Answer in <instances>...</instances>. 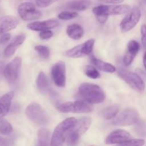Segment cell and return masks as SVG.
I'll return each mask as SVG.
<instances>
[{
    "instance_id": "e0dca14e",
    "label": "cell",
    "mask_w": 146,
    "mask_h": 146,
    "mask_svg": "<svg viewBox=\"0 0 146 146\" xmlns=\"http://www.w3.org/2000/svg\"><path fill=\"white\" fill-rule=\"evenodd\" d=\"M19 20L14 16H4L0 18V34H6L17 28Z\"/></svg>"
},
{
    "instance_id": "30bf717a",
    "label": "cell",
    "mask_w": 146,
    "mask_h": 146,
    "mask_svg": "<svg viewBox=\"0 0 146 146\" xmlns=\"http://www.w3.org/2000/svg\"><path fill=\"white\" fill-rule=\"evenodd\" d=\"M18 13L24 21H34L42 17V14L31 2H24L18 7Z\"/></svg>"
},
{
    "instance_id": "8992f818",
    "label": "cell",
    "mask_w": 146,
    "mask_h": 146,
    "mask_svg": "<svg viewBox=\"0 0 146 146\" xmlns=\"http://www.w3.org/2000/svg\"><path fill=\"white\" fill-rule=\"evenodd\" d=\"M57 109L62 113H90L94 110L92 104L85 101H76L74 102H66L57 106Z\"/></svg>"
},
{
    "instance_id": "7c38bea8",
    "label": "cell",
    "mask_w": 146,
    "mask_h": 146,
    "mask_svg": "<svg viewBox=\"0 0 146 146\" xmlns=\"http://www.w3.org/2000/svg\"><path fill=\"white\" fill-rule=\"evenodd\" d=\"M21 66V58L20 57H15L11 62L5 66L4 71V76L9 84H14L19 76L20 70Z\"/></svg>"
},
{
    "instance_id": "cb8c5ba5",
    "label": "cell",
    "mask_w": 146,
    "mask_h": 146,
    "mask_svg": "<svg viewBox=\"0 0 146 146\" xmlns=\"http://www.w3.org/2000/svg\"><path fill=\"white\" fill-rule=\"evenodd\" d=\"M119 108L118 106L113 105L104 108L101 112V115L106 120H112L118 115Z\"/></svg>"
},
{
    "instance_id": "44dd1931",
    "label": "cell",
    "mask_w": 146,
    "mask_h": 146,
    "mask_svg": "<svg viewBox=\"0 0 146 146\" xmlns=\"http://www.w3.org/2000/svg\"><path fill=\"white\" fill-rule=\"evenodd\" d=\"M90 0H74L68 2L65 6L66 8L74 11H84L91 6Z\"/></svg>"
},
{
    "instance_id": "9a60e30c",
    "label": "cell",
    "mask_w": 146,
    "mask_h": 146,
    "mask_svg": "<svg viewBox=\"0 0 146 146\" xmlns=\"http://www.w3.org/2000/svg\"><path fill=\"white\" fill-rule=\"evenodd\" d=\"M59 25V22L56 19H48L41 21H33L27 25V28L34 31H43L51 30Z\"/></svg>"
},
{
    "instance_id": "5b68a950",
    "label": "cell",
    "mask_w": 146,
    "mask_h": 146,
    "mask_svg": "<svg viewBox=\"0 0 146 146\" xmlns=\"http://www.w3.org/2000/svg\"><path fill=\"white\" fill-rule=\"evenodd\" d=\"M91 125V119L88 117H84L78 121L76 126L70 132L66 139L67 146H76L78 140L88 130Z\"/></svg>"
},
{
    "instance_id": "d6986e66",
    "label": "cell",
    "mask_w": 146,
    "mask_h": 146,
    "mask_svg": "<svg viewBox=\"0 0 146 146\" xmlns=\"http://www.w3.org/2000/svg\"><path fill=\"white\" fill-rule=\"evenodd\" d=\"M14 96V91H9L0 98V119L4 118L9 113Z\"/></svg>"
},
{
    "instance_id": "603a6c76",
    "label": "cell",
    "mask_w": 146,
    "mask_h": 146,
    "mask_svg": "<svg viewBox=\"0 0 146 146\" xmlns=\"http://www.w3.org/2000/svg\"><path fill=\"white\" fill-rule=\"evenodd\" d=\"M36 86L38 91L42 94H46L49 91V84L47 79L46 76L44 72H40L38 74L36 79Z\"/></svg>"
},
{
    "instance_id": "74e56055",
    "label": "cell",
    "mask_w": 146,
    "mask_h": 146,
    "mask_svg": "<svg viewBox=\"0 0 146 146\" xmlns=\"http://www.w3.org/2000/svg\"><path fill=\"white\" fill-rule=\"evenodd\" d=\"M145 1H146V0H145Z\"/></svg>"
},
{
    "instance_id": "f1b7e54d",
    "label": "cell",
    "mask_w": 146,
    "mask_h": 146,
    "mask_svg": "<svg viewBox=\"0 0 146 146\" xmlns=\"http://www.w3.org/2000/svg\"><path fill=\"white\" fill-rule=\"evenodd\" d=\"M78 17V14L74 11H64L59 13L58 17L61 20H70Z\"/></svg>"
},
{
    "instance_id": "3957f363",
    "label": "cell",
    "mask_w": 146,
    "mask_h": 146,
    "mask_svg": "<svg viewBox=\"0 0 146 146\" xmlns=\"http://www.w3.org/2000/svg\"><path fill=\"white\" fill-rule=\"evenodd\" d=\"M78 94L83 100L89 104H101L106 100V94L98 85L84 83L78 88Z\"/></svg>"
},
{
    "instance_id": "f546056e",
    "label": "cell",
    "mask_w": 146,
    "mask_h": 146,
    "mask_svg": "<svg viewBox=\"0 0 146 146\" xmlns=\"http://www.w3.org/2000/svg\"><path fill=\"white\" fill-rule=\"evenodd\" d=\"M144 144L145 141L143 139H131L119 144L118 146H143Z\"/></svg>"
},
{
    "instance_id": "d590c367",
    "label": "cell",
    "mask_w": 146,
    "mask_h": 146,
    "mask_svg": "<svg viewBox=\"0 0 146 146\" xmlns=\"http://www.w3.org/2000/svg\"><path fill=\"white\" fill-rule=\"evenodd\" d=\"M4 68H5V66H4V64L2 62H0V73H1L2 71L4 73Z\"/></svg>"
},
{
    "instance_id": "52a82bcc",
    "label": "cell",
    "mask_w": 146,
    "mask_h": 146,
    "mask_svg": "<svg viewBox=\"0 0 146 146\" xmlns=\"http://www.w3.org/2000/svg\"><path fill=\"white\" fill-rule=\"evenodd\" d=\"M118 75L131 88H132L137 92H143V91L145 90V83L142 78L136 73L121 68L118 70Z\"/></svg>"
},
{
    "instance_id": "5bb4252c",
    "label": "cell",
    "mask_w": 146,
    "mask_h": 146,
    "mask_svg": "<svg viewBox=\"0 0 146 146\" xmlns=\"http://www.w3.org/2000/svg\"><path fill=\"white\" fill-rule=\"evenodd\" d=\"M131 139V135L124 130H116L107 136L106 138V143L108 145L113 144H121L128 140Z\"/></svg>"
},
{
    "instance_id": "7a4b0ae2",
    "label": "cell",
    "mask_w": 146,
    "mask_h": 146,
    "mask_svg": "<svg viewBox=\"0 0 146 146\" xmlns=\"http://www.w3.org/2000/svg\"><path fill=\"white\" fill-rule=\"evenodd\" d=\"M78 120L74 117L66 118L54 129L51 140V146H61L66 141L70 132L76 126Z\"/></svg>"
},
{
    "instance_id": "8fae6325",
    "label": "cell",
    "mask_w": 146,
    "mask_h": 146,
    "mask_svg": "<svg viewBox=\"0 0 146 146\" xmlns=\"http://www.w3.org/2000/svg\"><path fill=\"white\" fill-rule=\"evenodd\" d=\"M95 44V40L91 38L86 42L70 48L66 52V54L70 58H81L91 54Z\"/></svg>"
},
{
    "instance_id": "4fadbf2b",
    "label": "cell",
    "mask_w": 146,
    "mask_h": 146,
    "mask_svg": "<svg viewBox=\"0 0 146 146\" xmlns=\"http://www.w3.org/2000/svg\"><path fill=\"white\" fill-rule=\"evenodd\" d=\"M51 77L54 84L58 87L66 86V64L64 61H58L51 68Z\"/></svg>"
},
{
    "instance_id": "6da1fadb",
    "label": "cell",
    "mask_w": 146,
    "mask_h": 146,
    "mask_svg": "<svg viewBox=\"0 0 146 146\" xmlns=\"http://www.w3.org/2000/svg\"><path fill=\"white\" fill-rule=\"evenodd\" d=\"M131 7L128 4L114 5H100L93 9L97 20L101 24H104L111 15H122L131 11Z\"/></svg>"
},
{
    "instance_id": "8d00e7d4",
    "label": "cell",
    "mask_w": 146,
    "mask_h": 146,
    "mask_svg": "<svg viewBox=\"0 0 146 146\" xmlns=\"http://www.w3.org/2000/svg\"><path fill=\"white\" fill-rule=\"evenodd\" d=\"M143 65H144V67H145V68L146 69V51L143 56Z\"/></svg>"
},
{
    "instance_id": "d6a6232c",
    "label": "cell",
    "mask_w": 146,
    "mask_h": 146,
    "mask_svg": "<svg viewBox=\"0 0 146 146\" xmlns=\"http://www.w3.org/2000/svg\"><path fill=\"white\" fill-rule=\"evenodd\" d=\"M141 41L143 47L146 49V24H143L141 27Z\"/></svg>"
},
{
    "instance_id": "836d02e7",
    "label": "cell",
    "mask_w": 146,
    "mask_h": 146,
    "mask_svg": "<svg viewBox=\"0 0 146 146\" xmlns=\"http://www.w3.org/2000/svg\"><path fill=\"white\" fill-rule=\"evenodd\" d=\"M10 38H11V35L9 34H4L1 35V36L0 37V44H5L9 41Z\"/></svg>"
},
{
    "instance_id": "4316f807",
    "label": "cell",
    "mask_w": 146,
    "mask_h": 146,
    "mask_svg": "<svg viewBox=\"0 0 146 146\" xmlns=\"http://www.w3.org/2000/svg\"><path fill=\"white\" fill-rule=\"evenodd\" d=\"M84 72L87 76L92 79H97L100 77V73L98 72L96 67L92 66H86L85 68H84Z\"/></svg>"
},
{
    "instance_id": "d4e9b609",
    "label": "cell",
    "mask_w": 146,
    "mask_h": 146,
    "mask_svg": "<svg viewBox=\"0 0 146 146\" xmlns=\"http://www.w3.org/2000/svg\"><path fill=\"white\" fill-rule=\"evenodd\" d=\"M38 146H49V132L46 128H41L37 133Z\"/></svg>"
},
{
    "instance_id": "ffe728a7",
    "label": "cell",
    "mask_w": 146,
    "mask_h": 146,
    "mask_svg": "<svg viewBox=\"0 0 146 146\" xmlns=\"http://www.w3.org/2000/svg\"><path fill=\"white\" fill-rule=\"evenodd\" d=\"M66 34L69 38L78 40L84 36V30L79 24H73L68 26L66 28Z\"/></svg>"
},
{
    "instance_id": "277c9868",
    "label": "cell",
    "mask_w": 146,
    "mask_h": 146,
    "mask_svg": "<svg viewBox=\"0 0 146 146\" xmlns=\"http://www.w3.org/2000/svg\"><path fill=\"white\" fill-rule=\"evenodd\" d=\"M25 113L27 118L38 125H46L48 122V117L41 105L32 102L27 107Z\"/></svg>"
},
{
    "instance_id": "9c48e42d",
    "label": "cell",
    "mask_w": 146,
    "mask_h": 146,
    "mask_svg": "<svg viewBox=\"0 0 146 146\" xmlns=\"http://www.w3.org/2000/svg\"><path fill=\"white\" fill-rule=\"evenodd\" d=\"M141 17V9L138 7H134L128 13L125 18L121 21L120 28L123 33L128 32L134 28Z\"/></svg>"
},
{
    "instance_id": "484cf974",
    "label": "cell",
    "mask_w": 146,
    "mask_h": 146,
    "mask_svg": "<svg viewBox=\"0 0 146 146\" xmlns=\"http://www.w3.org/2000/svg\"><path fill=\"white\" fill-rule=\"evenodd\" d=\"M13 128L11 124L4 119H0V133L7 135L12 133Z\"/></svg>"
},
{
    "instance_id": "ba28073f",
    "label": "cell",
    "mask_w": 146,
    "mask_h": 146,
    "mask_svg": "<svg viewBox=\"0 0 146 146\" xmlns=\"http://www.w3.org/2000/svg\"><path fill=\"white\" fill-rule=\"evenodd\" d=\"M139 119L138 111L133 108H127L123 110L120 113L113 119L112 124L121 126H128L136 123Z\"/></svg>"
},
{
    "instance_id": "83f0119b",
    "label": "cell",
    "mask_w": 146,
    "mask_h": 146,
    "mask_svg": "<svg viewBox=\"0 0 146 146\" xmlns=\"http://www.w3.org/2000/svg\"><path fill=\"white\" fill-rule=\"evenodd\" d=\"M34 49L38 55L43 58H48L50 56V50L47 46L43 45H37L34 47Z\"/></svg>"
},
{
    "instance_id": "4dcf8cb0",
    "label": "cell",
    "mask_w": 146,
    "mask_h": 146,
    "mask_svg": "<svg viewBox=\"0 0 146 146\" xmlns=\"http://www.w3.org/2000/svg\"><path fill=\"white\" fill-rule=\"evenodd\" d=\"M56 1L58 0H36V4L38 7L44 8L54 4Z\"/></svg>"
},
{
    "instance_id": "2e32d148",
    "label": "cell",
    "mask_w": 146,
    "mask_h": 146,
    "mask_svg": "<svg viewBox=\"0 0 146 146\" xmlns=\"http://www.w3.org/2000/svg\"><path fill=\"white\" fill-rule=\"evenodd\" d=\"M140 48H141V46H140V44L138 41H135V40H131L128 42L127 51L124 56L123 59L124 65L128 66L132 64L135 56L139 51Z\"/></svg>"
},
{
    "instance_id": "1f68e13d",
    "label": "cell",
    "mask_w": 146,
    "mask_h": 146,
    "mask_svg": "<svg viewBox=\"0 0 146 146\" xmlns=\"http://www.w3.org/2000/svg\"><path fill=\"white\" fill-rule=\"evenodd\" d=\"M53 36V32L51 30H46V31H41L39 34L40 38L43 40H47L51 38Z\"/></svg>"
},
{
    "instance_id": "ac0fdd59",
    "label": "cell",
    "mask_w": 146,
    "mask_h": 146,
    "mask_svg": "<svg viewBox=\"0 0 146 146\" xmlns=\"http://www.w3.org/2000/svg\"><path fill=\"white\" fill-rule=\"evenodd\" d=\"M26 39V35L24 34H21L17 36L14 39L11 41V42L6 47L4 50V56L7 58L12 56L15 54L16 51L18 49L19 47L22 45Z\"/></svg>"
},
{
    "instance_id": "e575fe53",
    "label": "cell",
    "mask_w": 146,
    "mask_h": 146,
    "mask_svg": "<svg viewBox=\"0 0 146 146\" xmlns=\"http://www.w3.org/2000/svg\"><path fill=\"white\" fill-rule=\"evenodd\" d=\"M101 2L106 3V4H118L122 3L124 0H99Z\"/></svg>"
},
{
    "instance_id": "7402d4cb",
    "label": "cell",
    "mask_w": 146,
    "mask_h": 146,
    "mask_svg": "<svg viewBox=\"0 0 146 146\" xmlns=\"http://www.w3.org/2000/svg\"><path fill=\"white\" fill-rule=\"evenodd\" d=\"M91 61L94 66L96 67L98 69L101 70V71H104V72L114 73L116 71V68H115V67L113 65L98 59V58H95V57H92Z\"/></svg>"
}]
</instances>
